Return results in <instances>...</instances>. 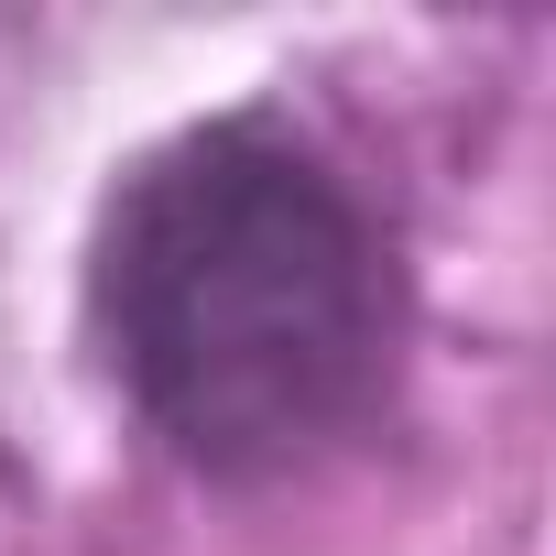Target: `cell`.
I'll return each instance as SVG.
<instances>
[{"label":"cell","mask_w":556,"mask_h":556,"mask_svg":"<svg viewBox=\"0 0 556 556\" xmlns=\"http://www.w3.org/2000/svg\"><path fill=\"white\" fill-rule=\"evenodd\" d=\"M99 339L186 469L273 480L382 393V229L295 131L207 121L142 153L99 218Z\"/></svg>","instance_id":"6da1fadb"}]
</instances>
